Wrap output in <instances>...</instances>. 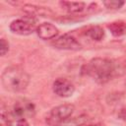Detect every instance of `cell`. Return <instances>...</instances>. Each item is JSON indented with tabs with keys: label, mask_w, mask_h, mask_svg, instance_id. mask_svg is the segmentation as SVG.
<instances>
[{
	"label": "cell",
	"mask_w": 126,
	"mask_h": 126,
	"mask_svg": "<svg viewBox=\"0 0 126 126\" xmlns=\"http://www.w3.org/2000/svg\"><path fill=\"white\" fill-rule=\"evenodd\" d=\"M124 1L121 0H107V1H103L102 5L107 8V9H112V10H118L120 9L123 5H124Z\"/></svg>",
	"instance_id": "14"
},
{
	"label": "cell",
	"mask_w": 126,
	"mask_h": 126,
	"mask_svg": "<svg viewBox=\"0 0 126 126\" xmlns=\"http://www.w3.org/2000/svg\"><path fill=\"white\" fill-rule=\"evenodd\" d=\"M59 5L62 9L66 10L69 14H80L85 10L86 4L84 2H68V1H61Z\"/></svg>",
	"instance_id": "10"
},
{
	"label": "cell",
	"mask_w": 126,
	"mask_h": 126,
	"mask_svg": "<svg viewBox=\"0 0 126 126\" xmlns=\"http://www.w3.org/2000/svg\"><path fill=\"white\" fill-rule=\"evenodd\" d=\"M9 51V42L5 38L0 39V54L1 56H4Z\"/></svg>",
	"instance_id": "15"
},
{
	"label": "cell",
	"mask_w": 126,
	"mask_h": 126,
	"mask_svg": "<svg viewBox=\"0 0 126 126\" xmlns=\"http://www.w3.org/2000/svg\"><path fill=\"white\" fill-rule=\"evenodd\" d=\"M86 118L84 116H79L75 118H68L67 120L60 123L58 126H81L85 122Z\"/></svg>",
	"instance_id": "13"
},
{
	"label": "cell",
	"mask_w": 126,
	"mask_h": 126,
	"mask_svg": "<svg viewBox=\"0 0 126 126\" xmlns=\"http://www.w3.org/2000/svg\"><path fill=\"white\" fill-rule=\"evenodd\" d=\"M24 12L29 14L30 16L33 17L35 15H39L42 17H51L53 15V12L47 7H40L36 5H32V4H26L23 7Z\"/></svg>",
	"instance_id": "9"
},
{
	"label": "cell",
	"mask_w": 126,
	"mask_h": 126,
	"mask_svg": "<svg viewBox=\"0 0 126 126\" xmlns=\"http://www.w3.org/2000/svg\"><path fill=\"white\" fill-rule=\"evenodd\" d=\"M115 64L106 58H93L83 67V72L98 84L107 83L115 74Z\"/></svg>",
	"instance_id": "1"
},
{
	"label": "cell",
	"mask_w": 126,
	"mask_h": 126,
	"mask_svg": "<svg viewBox=\"0 0 126 126\" xmlns=\"http://www.w3.org/2000/svg\"><path fill=\"white\" fill-rule=\"evenodd\" d=\"M17 126H30V124H29V122L27 121L26 118H21V119L18 120Z\"/></svg>",
	"instance_id": "17"
},
{
	"label": "cell",
	"mask_w": 126,
	"mask_h": 126,
	"mask_svg": "<svg viewBox=\"0 0 126 126\" xmlns=\"http://www.w3.org/2000/svg\"><path fill=\"white\" fill-rule=\"evenodd\" d=\"M1 83L6 91L19 93L29 86L30 75L18 66L8 67L1 75Z\"/></svg>",
	"instance_id": "2"
},
{
	"label": "cell",
	"mask_w": 126,
	"mask_h": 126,
	"mask_svg": "<svg viewBox=\"0 0 126 126\" xmlns=\"http://www.w3.org/2000/svg\"><path fill=\"white\" fill-rule=\"evenodd\" d=\"M32 17L31 16L30 18L27 19H17L14 20L10 26L9 29L13 33L20 34V35H29L32 33L34 31H36L34 21L32 19Z\"/></svg>",
	"instance_id": "4"
},
{
	"label": "cell",
	"mask_w": 126,
	"mask_h": 126,
	"mask_svg": "<svg viewBox=\"0 0 126 126\" xmlns=\"http://www.w3.org/2000/svg\"><path fill=\"white\" fill-rule=\"evenodd\" d=\"M34 114V105L32 101L27 99L18 100L13 107V115L15 117L25 118L26 116H32Z\"/></svg>",
	"instance_id": "7"
},
{
	"label": "cell",
	"mask_w": 126,
	"mask_h": 126,
	"mask_svg": "<svg viewBox=\"0 0 126 126\" xmlns=\"http://www.w3.org/2000/svg\"><path fill=\"white\" fill-rule=\"evenodd\" d=\"M107 28L114 36H120L126 32V23L122 21L110 23Z\"/></svg>",
	"instance_id": "11"
},
{
	"label": "cell",
	"mask_w": 126,
	"mask_h": 126,
	"mask_svg": "<svg viewBox=\"0 0 126 126\" xmlns=\"http://www.w3.org/2000/svg\"><path fill=\"white\" fill-rule=\"evenodd\" d=\"M93 126H98V125H93Z\"/></svg>",
	"instance_id": "19"
},
{
	"label": "cell",
	"mask_w": 126,
	"mask_h": 126,
	"mask_svg": "<svg viewBox=\"0 0 126 126\" xmlns=\"http://www.w3.org/2000/svg\"><path fill=\"white\" fill-rule=\"evenodd\" d=\"M74 110L75 106L72 103H64L55 106L50 110L46 118V122L51 126H58L63 121L70 118Z\"/></svg>",
	"instance_id": "3"
},
{
	"label": "cell",
	"mask_w": 126,
	"mask_h": 126,
	"mask_svg": "<svg viewBox=\"0 0 126 126\" xmlns=\"http://www.w3.org/2000/svg\"><path fill=\"white\" fill-rule=\"evenodd\" d=\"M86 34L89 37H91L93 40L99 41L104 37V31L102 30V28H100L98 26H94L87 30Z\"/></svg>",
	"instance_id": "12"
},
{
	"label": "cell",
	"mask_w": 126,
	"mask_h": 126,
	"mask_svg": "<svg viewBox=\"0 0 126 126\" xmlns=\"http://www.w3.org/2000/svg\"><path fill=\"white\" fill-rule=\"evenodd\" d=\"M51 45L57 49H63V50L78 51L82 49V44L79 42V40H77L76 37H74L69 33H65L63 35L58 36L51 42Z\"/></svg>",
	"instance_id": "5"
},
{
	"label": "cell",
	"mask_w": 126,
	"mask_h": 126,
	"mask_svg": "<svg viewBox=\"0 0 126 126\" xmlns=\"http://www.w3.org/2000/svg\"><path fill=\"white\" fill-rule=\"evenodd\" d=\"M52 89L55 94L60 97H70L75 92V86L65 78H58L53 82Z\"/></svg>",
	"instance_id": "6"
},
{
	"label": "cell",
	"mask_w": 126,
	"mask_h": 126,
	"mask_svg": "<svg viewBox=\"0 0 126 126\" xmlns=\"http://www.w3.org/2000/svg\"><path fill=\"white\" fill-rule=\"evenodd\" d=\"M0 126H12L11 120L8 117V113L6 114L4 110L1 112V121H0Z\"/></svg>",
	"instance_id": "16"
},
{
	"label": "cell",
	"mask_w": 126,
	"mask_h": 126,
	"mask_svg": "<svg viewBox=\"0 0 126 126\" xmlns=\"http://www.w3.org/2000/svg\"><path fill=\"white\" fill-rule=\"evenodd\" d=\"M118 117L120 119H122V120H126V107L120 109V112L118 114Z\"/></svg>",
	"instance_id": "18"
},
{
	"label": "cell",
	"mask_w": 126,
	"mask_h": 126,
	"mask_svg": "<svg viewBox=\"0 0 126 126\" xmlns=\"http://www.w3.org/2000/svg\"><path fill=\"white\" fill-rule=\"evenodd\" d=\"M37 36L43 40H48V39H53L58 35V29L55 27V25L51 23H42L40 24L35 31Z\"/></svg>",
	"instance_id": "8"
}]
</instances>
